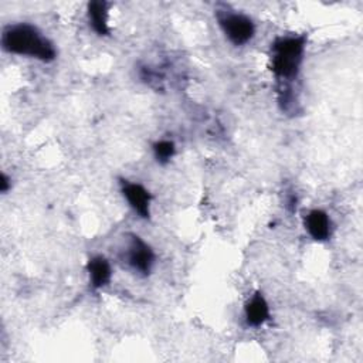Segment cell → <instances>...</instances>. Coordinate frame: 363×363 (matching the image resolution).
Segmentation results:
<instances>
[{
  "label": "cell",
  "mask_w": 363,
  "mask_h": 363,
  "mask_svg": "<svg viewBox=\"0 0 363 363\" xmlns=\"http://www.w3.org/2000/svg\"><path fill=\"white\" fill-rule=\"evenodd\" d=\"M1 47L10 54L35 58L43 62H51L57 57L54 43L28 23L6 26L1 33Z\"/></svg>",
  "instance_id": "6da1fadb"
},
{
  "label": "cell",
  "mask_w": 363,
  "mask_h": 363,
  "mask_svg": "<svg viewBox=\"0 0 363 363\" xmlns=\"http://www.w3.org/2000/svg\"><path fill=\"white\" fill-rule=\"evenodd\" d=\"M306 35H281L271 44V71L278 79L291 81L299 74L303 62Z\"/></svg>",
  "instance_id": "7a4b0ae2"
},
{
  "label": "cell",
  "mask_w": 363,
  "mask_h": 363,
  "mask_svg": "<svg viewBox=\"0 0 363 363\" xmlns=\"http://www.w3.org/2000/svg\"><path fill=\"white\" fill-rule=\"evenodd\" d=\"M220 28L228 41L237 47L245 45L255 35V24L247 14L235 10H217L216 13Z\"/></svg>",
  "instance_id": "3957f363"
},
{
  "label": "cell",
  "mask_w": 363,
  "mask_h": 363,
  "mask_svg": "<svg viewBox=\"0 0 363 363\" xmlns=\"http://www.w3.org/2000/svg\"><path fill=\"white\" fill-rule=\"evenodd\" d=\"M126 262L136 274L147 277L155 265V252L143 238L130 234L126 247Z\"/></svg>",
  "instance_id": "277c9868"
},
{
  "label": "cell",
  "mask_w": 363,
  "mask_h": 363,
  "mask_svg": "<svg viewBox=\"0 0 363 363\" xmlns=\"http://www.w3.org/2000/svg\"><path fill=\"white\" fill-rule=\"evenodd\" d=\"M121 193L126 199L129 207L142 218H150V203L152 194L149 190L136 182H129L126 179H121Z\"/></svg>",
  "instance_id": "5b68a950"
},
{
  "label": "cell",
  "mask_w": 363,
  "mask_h": 363,
  "mask_svg": "<svg viewBox=\"0 0 363 363\" xmlns=\"http://www.w3.org/2000/svg\"><path fill=\"white\" fill-rule=\"evenodd\" d=\"M303 225H305V230L308 231V234L315 241H326L332 235L330 217L328 216L326 211H323L320 208L311 210L303 218Z\"/></svg>",
  "instance_id": "8992f818"
},
{
  "label": "cell",
  "mask_w": 363,
  "mask_h": 363,
  "mask_svg": "<svg viewBox=\"0 0 363 363\" xmlns=\"http://www.w3.org/2000/svg\"><path fill=\"white\" fill-rule=\"evenodd\" d=\"M244 316L248 326L258 328L269 319V305L261 292H255L244 306Z\"/></svg>",
  "instance_id": "52a82bcc"
},
{
  "label": "cell",
  "mask_w": 363,
  "mask_h": 363,
  "mask_svg": "<svg viewBox=\"0 0 363 363\" xmlns=\"http://www.w3.org/2000/svg\"><path fill=\"white\" fill-rule=\"evenodd\" d=\"M86 272L89 275V284L94 289H101L108 285L112 277L111 264L102 255H95L88 259Z\"/></svg>",
  "instance_id": "ba28073f"
},
{
  "label": "cell",
  "mask_w": 363,
  "mask_h": 363,
  "mask_svg": "<svg viewBox=\"0 0 363 363\" xmlns=\"http://www.w3.org/2000/svg\"><path fill=\"white\" fill-rule=\"evenodd\" d=\"M108 10H109V4L104 0H95L88 3L86 11H88L89 24L92 30L101 37H106L111 33V28L108 24Z\"/></svg>",
  "instance_id": "9c48e42d"
},
{
  "label": "cell",
  "mask_w": 363,
  "mask_h": 363,
  "mask_svg": "<svg viewBox=\"0 0 363 363\" xmlns=\"http://www.w3.org/2000/svg\"><path fill=\"white\" fill-rule=\"evenodd\" d=\"M153 156L157 160V163L160 164H166L170 162V159L174 156L176 153V145L173 140H157L156 143H153Z\"/></svg>",
  "instance_id": "30bf717a"
},
{
  "label": "cell",
  "mask_w": 363,
  "mask_h": 363,
  "mask_svg": "<svg viewBox=\"0 0 363 363\" xmlns=\"http://www.w3.org/2000/svg\"><path fill=\"white\" fill-rule=\"evenodd\" d=\"M11 187V179L6 174V173H1V177H0V190L1 193H7Z\"/></svg>",
  "instance_id": "8fae6325"
}]
</instances>
